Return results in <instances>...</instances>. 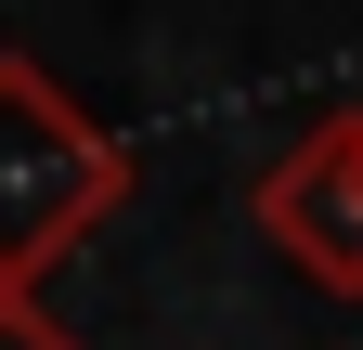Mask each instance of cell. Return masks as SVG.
Wrapping results in <instances>:
<instances>
[{
  "instance_id": "6da1fadb",
  "label": "cell",
  "mask_w": 363,
  "mask_h": 350,
  "mask_svg": "<svg viewBox=\"0 0 363 350\" xmlns=\"http://www.w3.org/2000/svg\"><path fill=\"white\" fill-rule=\"evenodd\" d=\"M130 195V143L78 91H52V65L0 52V298H39V273L104 234Z\"/></svg>"
},
{
  "instance_id": "7a4b0ae2",
  "label": "cell",
  "mask_w": 363,
  "mask_h": 350,
  "mask_svg": "<svg viewBox=\"0 0 363 350\" xmlns=\"http://www.w3.org/2000/svg\"><path fill=\"white\" fill-rule=\"evenodd\" d=\"M259 234L325 298H363V117H325L311 143H286L259 169Z\"/></svg>"
},
{
  "instance_id": "3957f363",
  "label": "cell",
  "mask_w": 363,
  "mask_h": 350,
  "mask_svg": "<svg viewBox=\"0 0 363 350\" xmlns=\"http://www.w3.org/2000/svg\"><path fill=\"white\" fill-rule=\"evenodd\" d=\"M0 350H78V337L39 312V298H0Z\"/></svg>"
},
{
  "instance_id": "277c9868",
  "label": "cell",
  "mask_w": 363,
  "mask_h": 350,
  "mask_svg": "<svg viewBox=\"0 0 363 350\" xmlns=\"http://www.w3.org/2000/svg\"><path fill=\"white\" fill-rule=\"evenodd\" d=\"M350 117H363V104H350Z\"/></svg>"
}]
</instances>
